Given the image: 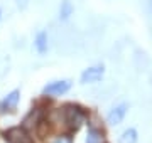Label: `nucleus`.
Listing matches in <instances>:
<instances>
[{
    "label": "nucleus",
    "instance_id": "nucleus-1",
    "mask_svg": "<svg viewBox=\"0 0 152 143\" xmlns=\"http://www.w3.org/2000/svg\"><path fill=\"white\" fill-rule=\"evenodd\" d=\"M64 118H66V123L69 125L71 128H80L81 126V123L85 121V113H83L78 106H66V110H64Z\"/></svg>",
    "mask_w": 152,
    "mask_h": 143
},
{
    "label": "nucleus",
    "instance_id": "nucleus-2",
    "mask_svg": "<svg viewBox=\"0 0 152 143\" xmlns=\"http://www.w3.org/2000/svg\"><path fill=\"white\" fill-rule=\"evenodd\" d=\"M4 136L9 143H32V138L29 135L24 128L20 126H15V128H10L4 133Z\"/></svg>",
    "mask_w": 152,
    "mask_h": 143
},
{
    "label": "nucleus",
    "instance_id": "nucleus-3",
    "mask_svg": "<svg viewBox=\"0 0 152 143\" xmlns=\"http://www.w3.org/2000/svg\"><path fill=\"white\" fill-rule=\"evenodd\" d=\"M103 66H93V67H88V69H85L81 74V83L83 84H88V83H96V81H100L102 79V76H103Z\"/></svg>",
    "mask_w": 152,
    "mask_h": 143
},
{
    "label": "nucleus",
    "instance_id": "nucleus-4",
    "mask_svg": "<svg viewBox=\"0 0 152 143\" xmlns=\"http://www.w3.org/2000/svg\"><path fill=\"white\" fill-rule=\"evenodd\" d=\"M69 88H71V81H68V79H64V81H54V83H49L48 86L44 88V94L56 96V94L66 93Z\"/></svg>",
    "mask_w": 152,
    "mask_h": 143
},
{
    "label": "nucleus",
    "instance_id": "nucleus-5",
    "mask_svg": "<svg viewBox=\"0 0 152 143\" xmlns=\"http://www.w3.org/2000/svg\"><path fill=\"white\" fill-rule=\"evenodd\" d=\"M127 110H129V106L125 105V103H122V105L112 108L110 113H108V116H107V121H108L110 125H118V123H122V120H124Z\"/></svg>",
    "mask_w": 152,
    "mask_h": 143
},
{
    "label": "nucleus",
    "instance_id": "nucleus-6",
    "mask_svg": "<svg viewBox=\"0 0 152 143\" xmlns=\"http://www.w3.org/2000/svg\"><path fill=\"white\" fill-rule=\"evenodd\" d=\"M17 103H19V91H12V93L0 103V108H2V111H12L17 106Z\"/></svg>",
    "mask_w": 152,
    "mask_h": 143
},
{
    "label": "nucleus",
    "instance_id": "nucleus-7",
    "mask_svg": "<svg viewBox=\"0 0 152 143\" xmlns=\"http://www.w3.org/2000/svg\"><path fill=\"white\" fill-rule=\"evenodd\" d=\"M137 142V131L134 128H129L122 133V136L118 138V143H135Z\"/></svg>",
    "mask_w": 152,
    "mask_h": 143
},
{
    "label": "nucleus",
    "instance_id": "nucleus-8",
    "mask_svg": "<svg viewBox=\"0 0 152 143\" xmlns=\"http://www.w3.org/2000/svg\"><path fill=\"white\" fill-rule=\"evenodd\" d=\"M86 143H102V133L91 128L90 131H88V136H86Z\"/></svg>",
    "mask_w": 152,
    "mask_h": 143
},
{
    "label": "nucleus",
    "instance_id": "nucleus-9",
    "mask_svg": "<svg viewBox=\"0 0 152 143\" xmlns=\"http://www.w3.org/2000/svg\"><path fill=\"white\" fill-rule=\"evenodd\" d=\"M36 47L39 52H46L48 51V42H46V34H39L36 39Z\"/></svg>",
    "mask_w": 152,
    "mask_h": 143
},
{
    "label": "nucleus",
    "instance_id": "nucleus-10",
    "mask_svg": "<svg viewBox=\"0 0 152 143\" xmlns=\"http://www.w3.org/2000/svg\"><path fill=\"white\" fill-rule=\"evenodd\" d=\"M37 120H39V111H32V113H31V115H29L27 118L24 120V126H26V128L34 126V125H36V121H37Z\"/></svg>",
    "mask_w": 152,
    "mask_h": 143
},
{
    "label": "nucleus",
    "instance_id": "nucleus-11",
    "mask_svg": "<svg viewBox=\"0 0 152 143\" xmlns=\"http://www.w3.org/2000/svg\"><path fill=\"white\" fill-rule=\"evenodd\" d=\"M71 12H73V5H71L69 2H63V5H61V19H68L71 15Z\"/></svg>",
    "mask_w": 152,
    "mask_h": 143
},
{
    "label": "nucleus",
    "instance_id": "nucleus-12",
    "mask_svg": "<svg viewBox=\"0 0 152 143\" xmlns=\"http://www.w3.org/2000/svg\"><path fill=\"white\" fill-rule=\"evenodd\" d=\"M54 143H71V138H68V136H61V138H58Z\"/></svg>",
    "mask_w": 152,
    "mask_h": 143
},
{
    "label": "nucleus",
    "instance_id": "nucleus-13",
    "mask_svg": "<svg viewBox=\"0 0 152 143\" xmlns=\"http://www.w3.org/2000/svg\"><path fill=\"white\" fill-rule=\"evenodd\" d=\"M151 7H152V0H151Z\"/></svg>",
    "mask_w": 152,
    "mask_h": 143
}]
</instances>
